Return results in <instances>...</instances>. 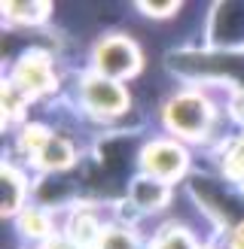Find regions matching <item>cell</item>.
<instances>
[{"label": "cell", "instance_id": "52a82bcc", "mask_svg": "<svg viewBox=\"0 0 244 249\" xmlns=\"http://www.w3.org/2000/svg\"><path fill=\"white\" fill-rule=\"evenodd\" d=\"M195 192H202V197H204V207L211 210V213L217 216V219H223V222H232L238 216V204L232 201V197H226V195H220L211 182H195Z\"/></svg>", "mask_w": 244, "mask_h": 249}, {"label": "cell", "instance_id": "277c9868", "mask_svg": "<svg viewBox=\"0 0 244 249\" xmlns=\"http://www.w3.org/2000/svg\"><path fill=\"white\" fill-rule=\"evenodd\" d=\"M82 97H85V104H89L95 113H119V109H125V91L119 89V85L113 79H89L85 82V89H82Z\"/></svg>", "mask_w": 244, "mask_h": 249}, {"label": "cell", "instance_id": "e0dca14e", "mask_svg": "<svg viewBox=\"0 0 244 249\" xmlns=\"http://www.w3.org/2000/svg\"><path fill=\"white\" fill-rule=\"evenodd\" d=\"M232 249H244V222L235 228V234H232Z\"/></svg>", "mask_w": 244, "mask_h": 249}, {"label": "cell", "instance_id": "5b68a950", "mask_svg": "<svg viewBox=\"0 0 244 249\" xmlns=\"http://www.w3.org/2000/svg\"><path fill=\"white\" fill-rule=\"evenodd\" d=\"M143 164L156 179H171V177H177L183 170V152L177 146H171V143H156V146L146 149Z\"/></svg>", "mask_w": 244, "mask_h": 249}, {"label": "cell", "instance_id": "4fadbf2b", "mask_svg": "<svg viewBox=\"0 0 244 249\" xmlns=\"http://www.w3.org/2000/svg\"><path fill=\"white\" fill-rule=\"evenodd\" d=\"M226 167H229V173H235V177H244V140L229 152Z\"/></svg>", "mask_w": 244, "mask_h": 249}, {"label": "cell", "instance_id": "6da1fadb", "mask_svg": "<svg viewBox=\"0 0 244 249\" xmlns=\"http://www.w3.org/2000/svg\"><path fill=\"white\" fill-rule=\"evenodd\" d=\"M207 122H211V109L195 94H183L168 107V124L180 134H202Z\"/></svg>", "mask_w": 244, "mask_h": 249}, {"label": "cell", "instance_id": "7c38bea8", "mask_svg": "<svg viewBox=\"0 0 244 249\" xmlns=\"http://www.w3.org/2000/svg\"><path fill=\"white\" fill-rule=\"evenodd\" d=\"M6 12H9V18H40L43 12H46V3H6Z\"/></svg>", "mask_w": 244, "mask_h": 249}, {"label": "cell", "instance_id": "3957f363", "mask_svg": "<svg viewBox=\"0 0 244 249\" xmlns=\"http://www.w3.org/2000/svg\"><path fill=\"white\" fill-rule=\"evenodd\" d=\"M98 67H101L107 76H128V73L138 70V52L134 46L119 40V36H110L98 46Z\"/></svg>", "mask_w": 244, "mask_h": 249}, {"label": "cell", "instance_id": "9a60e30c", "mask_svg": "<svg viewBox=\"0 0 244 249\" xmlns=\"http://www.w3.org/2000/svg\"><path fill=\"white\" fill-rule=\"evenodd\" d=\"M107 249H131V240L125 234H113V237H107Z\"/></svg>", "mask_w": 244, "mask_h": 249}, {"label": "cell", "instance_id": "8fae6325", "mask_svg": "<svg viewBox=\"0 0 244 249\" xmlns=\"http://www.w3.org/2000/svg\"><path fill=\"white\" fill-rule=\"evenodd\" d=\"M3 192H6L3 195V213H12V210L19 207V201H21V182L9 167L3 170Z\"/></svg>", "mask_w": 244, "mask_h": 249}, {"label": "cell", "instance_id": "5bb4252c", "mask_svg": "<svg viewBox=\"0 0 244 249\" xmlns=\"http://www.w3.org/2000/svg\"><path fill=\"white\" fill-rule=\"evenodd\" d=\"M162 249H192V243L183 231H168V237L162 240Z\"/></svg>", "mask_w": 244, "mask_h": 249}, {"label": "cell", "instance_id": "2e32d148", "mask_svg": "<svg viewBox=\"0 0 244 249\" xmlns=\"http://www.w3.org/2000/svg\"><path fill=\"white\" fill-rule=\"evenodd\" d=\"M177 3H146V12H153V16H165V12H171Z\"/></svg>", "mask_w": 244, "mask_h": 249}, {"label": "cell", "instance_id": "7a4b0ae2", "mask_svg": "<svg viewBox=\"0 0 244 249\" xmlns=\"http://www.w3.org/2000/svg\"><path fill=\"white\" fill-rule=\"evenodd\" d=\"M171 67L183 73H226V76L244 82V61H238L235 55H180L171 58Z\"/></svg>", "mask_w": 244, "mask_h": 249}, {"label": "cell", "instance_id": "9c48e42d", "mask_svg": "<svg viewBox=\"0 0 244 249\" xmlns=\"http://www.w3.org/2000/svg\"><path fill=\"white\" fill-rule=\"evenodd\" d=\"M134 201L141 207H159L165 201V185L159 182L156 177H143L134 182Z\"/></svg>", "mask_w": 244, "mask_h": 249}, {"label": "cell", "instance_id": "8992f818", "mask_svg": "<svg viewBox=\"0 0 244 249\" xmlns=\"http://www.w3.org/2000/svg\"><path fill=\"white\" fill-rule=\"evenodd\" d=\"M19 85L21 89H28V91H43L49 89V82H52V73H49V64H46V58L40 52H31L28 58L19 64Z\"/></svg>", "mask_w": 244, "mask_h": 249}, {"label": "cell", "instance_id": "30bf717a", "mask_svg": "<svg viewBox=\"0 0 244 249\" xmlns=\"http://www.w3.org/2000/svg\"><path fill=\"white\" fill-rule=\"evenodd\" d=\"M40 158H43V164L46 167H67L70 164V146L64 140H58V137H49L46 146L40 149Z\"/></svg>", "mask_w": 244, "mask_h": 249}, {"label": "cell", "instance_id": "ba28073f", "mask_svg": "<svg viewBox=\"0 0 244 249\" xmlns=\"http://www.w3.org/2000/svg\"><path fill=\"white\" fill-rule=\"evenodd\" d=\"M244 28V6L238 3H223L217 12V40H235Z\"/></svg>", "mask_w": 244, "mask_h": 249}]
</instances>
